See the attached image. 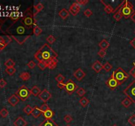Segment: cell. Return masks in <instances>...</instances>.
<instances>
[{
	"label": "cell",
	"instance_id": "obj_1",
	"mask_svg": "<svg viewBox=\"0 0 135 126\" xmlns=\"http://www.w3.org/2000/svg\"><path fill=\"white\" fill-rule=\"evenodd\" d=\"M12 37L20 45L23 44L30 37L32 36L33 34V29L28 28L25 26L22 22V21H19L17 24H15L14 28L11 32Z\"/></svg>",
	"mask_w": 135,
	"mask_h": 126
},
{
	"label": "cell",
	"instance_id": "obj_2",
	"mask_svg": "<svg viewBox=\"0 0 135 126\" xmlns=\"http://www.w3.org/2000/svg\"><path fill=\"white\" fill-rule=\"evenodd\" d=\"M34 57L38 62L47 63L54 59H57L58 55L49 44L45 43L35 53Z\"/></svg>",
	"mask_w": 135,
	"mask_h": 126
},
{
	"label": "cell",
	"instance_id": "obj_3",
	"mask_svg": "<svg viewBox=\"0 0 135 126\" xmlns=\"http://www.w3.org/2000/svg\"><path fill=\"white\" fill-rule=\"evenodd\" d=\"M32 7L28 8L26 10L25 15L22 18V22L23 23V24L27 26L28 28L33 29L34 26H36V20L34 19V16L33 13V11L32 10Z\"/></svg>",
	"mask_w": 135,
	"mask_h": 126
},
{
	"label": "cell",
	"instance_id": "obj_4",
	"mask_svg": "<svg viewBox=\"0 0 135 126\" xmlns=\"http://www.w3.org/2000/svg\"><path fill=\"white\" fill-rule=\"evenodd\" d=\"M121 5V11L123 17L125 19H127L131 17V15L135 13V10L133 4L127 0H125L120 4Z\"/></svg>",
	"mask_w": 135,
	"mask_h": 126
},
{
	"label": "cell",
	"instance_id": "obj_5",
	"mask_svg": "<svg viewBox=\"0 0 135 126\" xmlns=\"http://www.w3.org/2000/svg\"><path fill=\"white\" fill-rule=\"evenodd\" d=\"M57 87L60 89H64L69 95H71L76 90L79 89L77 85L72 80H69L65 84H57Z\"/></svg>",
	"mask_w": 135,
	"mask_h": 126
},
{
	"label": "cell",
	"instance_id": "obj_6",
	"mask_svg": "<svg viewBox=\"0 0 135 126\" xmlns=\"http://www.w3.org/2000/svg\"><path fill=\"white\" fill-rule=\"evenodd\" d=\"M115 78L117 80V82L119 83L120 85L123 84L129 78V74L127 73L123 69L119 67L115 71H113Z\"/></svg>",
	"mask_w": 135,
	"mask_h": 126
},
{
	"label": "cell",
	"instance_id": "obj_7",
	"mask_svg": "<svg viewBox=\"0 0 135 126\" xmlns=\"http://www.w3.org/2000/svg\"><path fill=\"white\" fill-rule=\"evenodd\" d=\"M124 94L135 104V80L131 82L124 89Z\"/></svg>",
	"mask_w": 135,
	"mask_h": 126
},
{
	"label": "cell",
	"instance_id": "obj_8",
	"mask_svg": "<svg viewBox=\"0 0 135 126\" xmlns=\"http://www.w3.org/2000/svg\"><path fill=\"white\" fill-rule=\"evenodd\" d=\"M16 95L22 101H25L30 95V91L25 85H23L19 88L17 91L16 92Z\"/></svg>",
	"mask_w": 135,
	"mask_h": 126
},
{
	"label": "cell",
	"instance_id": "obj_9",
	"mask_svg": "<svg viewBox=\"0 0 135 126\" xmlns=\"http://www.w3.org/2000/svg\"><path fill=\"white\" fill-rule=\"evenodd\" d=\"M106 84L108 87L111 90H115L116 88L118 86L120 85L119 83L118 82L117 80L115 78V75H114L113 72V73L111 75V76L106 81Z\"/></svg>",
	"mask_w": 135,
	"mask_h": 126
},
{
	"label": "cell",
	"instance_id": "obj_10",
	"mask_svg": "<svg viewBox=\"0 0 135 126\" xmlns=\"http://www.w3.org/2000/svg\"><path fill=\"white\" fill-rule=\"evenodd\" d=\"M52 95L50 92L46 89L43 90L42 91H41V93L38 95L39 99L42 100L44 103H46L47 101H48L49 100L52 98Z\"/></svg>",
	"mask_w": 135,
	"mask_h": 126
},
{
	"label": "cell",
	"instance_id": "obj_11",
	"mask_svg": "<svg viewBox=\"0 0 135 126\" xmlns=\"http://www.w3.org/2000/svg\"><path fill=\"white\" fill-rule=\"evenodd\" d=\"M80 10H81L80 5L78 4L77 2H75V3L72 4L70 6L69 11V13L71 14L72 15L77 16V14H79V13L80 12Z\"/></svg>",
	"mask_w": 135,
	"mask_h": 126
},
{
	"label": "cell",
	"instance_id": "obj_12",
	"mask_svg": "<svg viewBox=\"0 0 135 126\" xmlns=\"http://www.w3.org/2000/svg\"><path fill=\"white\" fill-rule=\"evenodd\" d=\"M73 76L78 81L81 82V81L82 80V79H84V78L86 76V74L82 69L79 68L74 72Z\"/></svg>",
	"mask_w": 135,
	"mask_h": 126
},
{
	"label": "cell",
	"instance_id": "obj_13",
	"mask_svg": "<svg viewBox=\"0 0 135 126\" xmlns=\"http://www.w3.org/2000/svg\"><path fill=\"white\" fill-rule=\"evenodd\" d=\"M103 66H104V65L101 63V62L97 60L92 65V68L96 73H100L103 70Z\"/></svg>",
	"mask_w": 135,
	"mask_h": 126
},
{
	"label": "cell",
	"instance_id": "obj_14",
	"mask_svg": "<svg viewBox=\"0 0 135 126\" xmlns=\"http://www.w3.org/2000/svg\"><path fill=\"white\" fill-rule=\"evenodd\" d=\"M20 101V99L18 97V96L15 94L13 95L8 99V103L11 105L12 106H15L16 105L19 103V102Z\"/></svg>",
	"mask_w": 135,
	"mask_h": 126
},
{
	"label": "cell",
	"instance_id": "obj_15",
	"mask_svg": "<svg viewBox=\"0 0 135 126\" xmlns=\"http://www.w3.org/2000/svg\"><path fill=\"white\" fill-rule=\"evenodd\" d=\"M28 123L25 119L21 116L18 117L13 122L14 126H27Z\"/></svg>",
	"mask_w": 135,
	"mask_h": 126
},
{
	"label": "cell",
	"instance_id": "obj_16",
	"mask_svg": "<svg viewBox=\"0 0 135 126\" xmlns=\"http://www.w3.org/2000/svg\"><path fill=\"white\" fill-rule=\"evenodd\" d=\"M123 17L121 14V5H119L115 9V11H114V15H113V18L114 19L117 21H119Z\"/></svg>",
	"mask_w": 135,
	"mask_h": 126
},
{
	"label": "cell",
	"instance_id": "obj_17",
	"mask_svg": "<svg viewBox=\"0 0 135 126\" xmlns=\"http://www.w3.org/2000/svg\"><path fill=\"white\" fill-rule=\"evenodd\" d=\"M42 112L41 111V109L38 106H34L33 108L32 112V116L34 118H38L42 114Z\"/></svg>",
	"mask_w": 135,
	"mask_h": 126
},
{
	"label": "cell",
	"instance_id": "obj_18",
	"mask_svg": "<svg viewBox=\"0 0 135 126\" xmlns=\"http://www.w3.org/2000/svg\"><path fill=\"white\" fill-rule=\"evenodd\" d=\"M58 60L57 59H54L51 60L49 62H47V68H49L50 70H54V68H55L57 64Z\"/></svg>",
	"mask_w": 135,
	"mask_h": 126
},
{
	"label": "cell",
	"instance_id": "obj_19",
	"mask_svg": "<svg viewBox=\"0 0 135 126\" xmlns=\"http://www.w3.org/2000/svg\"><path fill=\"white\" fill-rule=\"evenodd\" d=\"M34 10H33V13H34V16H36L37 14L39 12L42 11L44 8V5H43L42 3H38L36 5H35L34 7Z\"/></svg>",
	"mask_w": 135,
	"mask_h": 126
},
{
	"label": "cell",
	"instance_id": "obj_20",
	"mask_svg": "<svg viewBox=\"0 0 135 126\" xmlns=\"http://www.w3.org/2000/svg\"><path fill=\"white\" fill-rule=\"evenodd\" d=\"M70 13L69 11V10L66 9H62L61 10H60L59 12V16L63 20H65L68 17H69Z\"/></svg>",
	"mask_w": 135,
	"mask_h": 126
},
{
	"label": "cell",
	"instance_id": "obj_21",
	"mask_svg": "<svg viewBox=\"0 0 135 126\" xmlns=\"http://www.w3.org/2000/svg\"><path fill=\"white\" fill-rule=\"evenodd\" d=\"M39 126H59L56 124L52 119V120H47L46 119L42 122L41 123Z\"/></svg>",
	"mask_w": 135,
	"mask_h": 126
},
{
	"label": "cell",
	"instance_id": "obj_22",
	"mask_svg": "<svg viewBox=\"0 0 135 126\" xmlns=\"http://www.w3.org/2000/svg\"><path fill=\"white\" fill-rule=\"evenodd\" d=\"M98 46L100 47L101 49L105 50L106 51L109 47V43L108 42V41L107 40L104 39V40H102L99 43Z\"/></svg>",
	"mask_w": 135,
	"mask_h": 126
},
{
	"label": "cell",
	"instance_id": "obj_23",
	"mask_svg": "<svg viewBox=\"0 0 135 126\" xmlns=\"http://www.w3.org/2000/svg\"><path fill=\"white\" fill-rule=\"evenodd\" d=\"M43 114H44V116L45 117L46 119H47V120H52L53 116H54V112L52 111V110L50 108L45 112L43 113Z\"/></svg>",
	"mask_w": 135,
	"mask_h": 126
},
{
	"label": "cell",
	"instance_id": "obj_24",
	"mask_svg": "<svg viewBox=\"0 0 135 126\" xmlns=\"http://www.w3.org/2000/svg\"><path fill=\"white\" fill-rule=\"evenodd\" d=\"M30 94L31 95H32L33 96H34V97H36V96H38L40 95V93H41L40 89L36 85L33 86L32 89L30 90Z\"/></svg>",
	"mask_w": 135,
	"mask_h": 126
},
{
	"label": "cell",
	"instance_id": "obj_25",
	"mask_svg": "<svg viewBox=\"0 0 135 126\" xmlns=\"http://www.w3.org/2000/svg\"><path fill=\"white\" fill-rule=\"evenodd\" d=\"M101 3H102L104 5L105 7H104V11L105 12L108 14H111L112 13H114L115 11V9H114L110 5H106V4L103 1H100Z\"/></svg>",
	"mask_w": 135,
	"mask_h": 126
},
{
	"label": "cell",
	"instance_id": "obj_26",
	"mask_svg": "<svg viewBox=\"0 0 135 126\" xmlns=\"http://www.w3.org/2000/svg\"><path fill=\"white\" fill-rule=\"evenodd\" d=\"M19 78L21 79L23 81H28L30 78V73L28 72H23L21 73V74L19 75Z\"/></svg>",
	"mask_w": 135,
	"mask_h": 126
},
{
	"label": "cell",
	"instance_id": "obj_27",
	"mask_svg": "<svg viewBox=\"0 0 135 126\" xmlns=\"http://www.w3.org/2000/svg\"><path fill=\"white\" fill-rule=\"evenodd\" d=\"M132 103H133L132 101L128 97H126L121 101V105L125 108H129L132 105Z\"/></svg>",
	"mask_w": 135,
	"mask_h": 126
},
{
	"label": "cell",
	"instance_id": "obj_28",
	"mask_svg": "<svg viewBox=\"0 0 135 126\" xmlns=\"http://www.w3.org/2000/svg\"><path fill=\"white\" fill-rule=\"evenodd\" d=\"M42 32V30L40 27H39L38 26H34L33 28V34L36 36H39L40 35Z\"/></svg>",
	"mask_w": 135,
	"mask_h": 126
},
{
	"label": "cell",
	"instance_id": "obj_29",
	"mask_svg": "<svg viewBox=\"0 0 135 126\" xmlns=\"http://www.w3.org/2000/svg\"><path fill=\"white\" fill-rule=\"evenodd\" d=\"M79 103L81 104V106H82V107H86L87 105L90 103V101H89L86 97H82L81 99H80Z\"/></svg>",
	"mask_w": 135,
	"mask_h": 126
},
{
	"label": "cell",
	"instance_id": "obj_30",
	"mask_svg": "<svg viewBox=\"0 0 135 126\" xmlns=\"http://www.w3.org/2000/svg\"><path fill=\"white\" fill-rule=\"evenodd\" d=\"M20 13L18 11H14L12 12L11 15H10V18L13 21H18L19 19Z\"/></svg>",
	"mask_w": 135,
	"mask_h": 126
},
{
	"label": "cell",
	"instance_id": "obj_31",
	"mask_svg": "<svg viewBox=\"0 0 135 126\" xmlns=\"http://www.w3.org/2000/svg\"><path fill=\"white\" fill-rule=\"evenodd\" d=\"M15 65V63L11 59H9L6 61V62L5 63V66L7 68H11V67H14Z\"/></svg>",
	"mask_w": 135,
	"mask_h": 126
},
{
	"label": "cell",
	"instance_id": "obj_32",
	"mask_svg": "<svg viewBox=\"0 0 135 126\" xmlns=\"http://www.w3.org/2000/svg\"><path fill=\"white\" fill-rule=\"evenodd\" d=\"M32 110L33 108L32 107H31L30 105H27V106H26L23 109L24 112L27 115H30L31 114H32Z\"/></svg>",
	"mask_w": 135,
	"mask_h": 126
},
{
	"label": "cell",
	"instance_id": "obj_33",
	"mask_svg": "<svg viewBox=\"0 0 135 126\" xmlns=\"http://www.w3.org/2000/svg\"><path fill=\"white\" fill-rule=\"evenodd\" d=\"M112 68H113V66H112L109 62H106V63H105V64H104V66H103V69H104L106 72H109Z\"/></svg>",
	"mask_w": 135,
	"mask_h": 126
},
{
	"label": "cell",
	"instance_id": "obj_34",
	"mask_svg": "<svg viewBox=\"0 0 135 126\" xmlns=\"http://www.w3.org/2000/svg\"><path fill=\"white\" fill-rule=\"evenodd\" d=\"M5 72L8 75L13 76L16 72V69L15 67H11V68H7L5 69Z\"/></svg>",
	"mask_w": 135,
	"mask_h": 126
},
{
	"label": "cell",
	"instance_id": "obj_35",
	"mask_svg": "<svg viewBox=\"0 0 135 126\" xmlns=\"http://www.w3.org/2000/svg\"><path fill=\"white\" fill-rule=\"evenodd\" d=\"M55 79L56 82H57V84H61V83H63L64 80H65V77L63 76L62 74H58L57 76L55 78Z\"/></svg>",
	"mask_w": 135,
	"mask_h": 126
},
{
	"label": "cell",
	"instance_id": "obj_36",
	"mask_svg": "<svg viewBox=\"0 0 135 126\" xmlns=\"http://www.w3.org/2000/svg\"><path fill=\"white\" fill-rule=\"evenodd\" d=\"M86 90H85L84 88L80 87L79 88L77 89V93L78 95L82 98L84 96V95L86 94Z\"/></svg>",
	"mask_w": 135,
	"mask_h": 126
},
{
	"label": "cell",
	"instance_id": "obj_37",
	"mask_svg": "<svg viewBox=\"0 0 135 126\" xmlns=\"http://www.w3.org/2000/svg\"><path fill=\"white\" fill-rule=\"evenodd\" d=\"M9 115V111L7 110L6 108H2L1 110H0V116L2 117V118H7Z\"/></svg>",
	"mask_w": 135,
	"mask_h": 126
},
{
	"label": "cell",
	"instance_id": "obj_38",
	"mask_svg": "<svg viewBox=\"0 0 135 126\" xmlns=\"http://www.w3.org/2000/svg\"><path fill=\"white\" fill-rule=\"evenodd\" d=\"M38 66L39 68L42 71L45 70L47 68V64L46 62H38Z\"/></svg>",
	"mask_w": 135,
	"mask_h": 126
},
{
	"label": "cell",
	"instance_id": "obj_39",
	"mask_svg": "<svg viewBox=\"0 0 135 126\" xmlns=\"http://www.w3.org/2000/svg\"><path fill=\"white\" fill-rule=\"evenodd\" d=\"M46 41L48 42L50 44H53L54 42L56 41V39L54 36H52V35H50V36H48L47 37Z\"/></svg>",
	"mask_w": 135,
	"mask_h": 126
},
{
	"label": "cell",
	"instance_id": "obj_40",
	"mask_svg": "<svg viewBox=\"0 0 135 126\" xmlns=\"http://www.w3.org/2000/svg\"><path fill=\"white\" fill-rule=\"evenodd\" d=\"M128 122L132 126H135V114H133L128 119Z\"/></svg>",
	"mask_w": 135,
	"mask_h": 126
},
{
	"label": "cell",
	"instance_id": "obj_41",
	"mask_svg": "<svg viewBox=\"0 0 135 126\" xmlns=\"http://www.w3.org/2000/svg\"><path fill=\"white\" fill-rule=\"evenodd\" d=\"M63 120L64 121L67 123V124H69V123L71 122L72 120H73V118L71 116V115L67 114V115H65V116H64Z\"/></svg>",
	"mask_w": 135,
	"mask_h": 126
},
{
	"label": "cell",
	"instance_id": "obj_42",
	"mask_svg": "<svg viewBox=\"0 0 135 126\" xmlns=\"http://www.w3.org/2000/svg\"><path fill=\"white\" fill-rule=\"evenodd\" d=\"M84 15L86 17L88 18L92 16V11L90 9H86L84 11Z\"/></svg>",
	"mask_w": 135,
	"mask_h": 126
},
{
	"label": "cell",
	"instance_id": "obj_43",
	"mask_svg": "<svg viewBox=\"0 0 135 126\" xmlns=\"http://www.w3.org/2000/svg\"><path fill=\"white\" fill-rule=\"evenodd\" d=\"M48 108H50V107H49L47 103H44L42 105V106H41L40 109H41V111L42 112V113L45 112L46 111L48 110Z\"/></svg>",
	"mask_w": 135,
	"mask_h": 126
},
{
	"label": "cell",
	"instance_id": "obj_44",
	"mask_svg": "<svg viewBox=\"0 0 135 126\" xmlns=\"http://www.w3.org/2000/svg\"><path fill=\"white\" fill-rule=\"evenodd\" d=\"M98 55L101 58H104L105 56L106 55V51L105 50L100 49L98 53Z\"/></svg>",
	"mask_w": 135,
	"mask_h": 126
},
{
	"label": "cell",
	"instance_id": "obj_45",
	"mask_svg": "<svg viewBox=\"0 0 135 126\" xmlns=\"http://www.w3.org/2000/svg\"><path fill=\"white\" fill-rule=\"evenodd\" d=\"M27 66H28L29 68L33 69L36 66V63H35L34 61H29L28 63L27 64Z\"/></svg>",
	"mask_w": 135,
	"mask_h": 126
},
{
	"label": "cell",
	"instance_id": "obj_46",
	"mask_svg": "<svg viewBox=\"0 0 135 126\" xmlns=\"http://www.w3.org/2000/svg\"><path fill=\"white\" fill-rule=\"evenodd\" d=\"M76 2L78 4L81 5H86L88 3V0H77Z\"/></svg>",
	"mask_w": 135,
	"mask_h": 126
},
{
	"label": "cell",
	"instance_id": "obj_47",
	"mask_svg": "<svg viewBox=\"0 0 135 126\" xmlns=\"http://www.w3.org/2000/svg\"><path fill=\"white\" fill-rule=\"evenodd\" d=\"M129 74L131 76H133V77L135 80V63H133V67L129 71Z\"/></svg>",
	"mask_w": 135,
	"mask_h": 126
},
{
	"label": "cell",
	"instance_id": "obj_48",
	"mask_svg": "<svg viewBox=\"0 0 135 126\" xmlns=\"http://www.w3.org/2000/svg\"><path fill=\"white\" fill-rule=\"evenodd\" d=\"M7 85V82L4 79H1L0 80V87L3 88L5 87Z\"/></svg>",
	"mask_w": 135,
	"mask_h": 126
},
{
	"label": "cell",
	"instance_id": "obj_49",
	"mask_svg": "<svg viewBox=\"0 0 135 126\" xmlns=\"http://www.w3.org/2000/svg\"><path fill=\"white\" fill-rule=\"evenodd\" d=\"M130 44H131V45L133 46V47L134 49H135V38L133 39V40L131 41V42H130Z\"/></svg>",
	"mask_w": 135,
	"mask_h": 126
},
{
	"label": "cell",
	"instance_id": "obj_50",
	"mask_svg": "<svg viewBox=\"0 0 135 126\" xmlns=\"http://www.w3.org/2000/svg\"><path fill=\"white\" fill-rule=\"evenodd\" d=\"M131 19L132 20V21H133L134 23H135V12L131 15Z\"/></svg>",
	"mask_w": 135,
	"mask_h": 126
},
{
	"label": "cell",
	"instance_id": "obj_51",
	"mask_svg": "<svg viewBox=\"0 0 135 126\" xmlns=\"http://www.w3.org/2000/svg\"><path fill=\"white\" fill-rule=\"evenodd\" d=\"M117 126V125H114V126Z\"/></svg>",
	"mask_w": 135,
	"mask_h": 126
},
{
	"label": "cell",
	"instance_id": "obj_52",
	"mask_svg": "<svg viewBox=\"0 0 135 126\" xmlns=\"http://www.w3.org/2000/svg\"><path fill=\"white\" fill-rule=\"evenodd\" d=\"M69 126V125H67V126Z\"/></svg>",
	"mask_w": 135,
	"mask_h": 126
},
{
	"label": "cell",
	"instance_id": "obj_53",
	"mask_svg": "<svg viewBox=\"0 0 135 126\" xmlns=\"http://www.w3.org/2000/svg\"></svg>",
	"mask_w": 135,
	"mask_h": 126
},
{
	"label": "cell",
	"instance_id": "obj_54",
	"mask_svg": "<svg viewBox=\"0 0 135 126\" xmlns=\"http://www.w3.org/2000/svg\"></svg>",
	"mask_w": 135,
	"mask_h": 126
},
{
	"label": "cell",
	"instance_id": "obj_55",
	"mask_svg": "<svg viewBox=\"0 0 135 126\" xmlns=\"http://www.w3.org/2000/svg\"><path fill=\"white\" fill-rule=\"evenodd\" d=\"M0 51H1V50H0Z\"/></svg>",
	"mask_w": 135,
	"mask_h": 126
}]
</instances>
